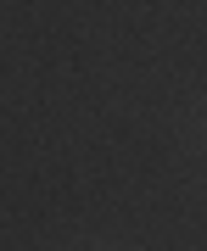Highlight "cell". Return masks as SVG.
Here are the masks:
<instances>
[]
</instances>
